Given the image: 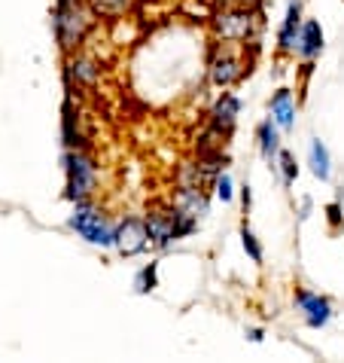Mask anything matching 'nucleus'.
Returning a JSON list of instances; mask_svg holds the SVG:
<instances>
[{
	"mask_svg": "<svg viewBox=\"0 0 344 363\" xmlns=\"http://www.w3.org/2000/svg\"><path fill=\"white\" fill-rule=\"evenodd\" d=\"M98 13L88 0H67V4H55L52 9V31L58 40V49L64 55L76 52L88 40V34L98 28Z\"/></svg>",
	"mask_w": 344,
	"mask_h": 363,
	"instance_id": "1",
	"label": "nucleus"
},
{
	"mask_svg": "<svg viewBox=\"0 0 344 363\" xmlns=\"http://www.w3.org/2000/svg\"><path fill=\"white\" fill-rule=\"evenodd\" d=\"M210 31L219 43L256 46L262 34V6H222L210 16Z\"/></svg>",
	"mask_w": 344,
	"mask_h": 363,
	"instance_id": "2",
	"label": "nucleus"
},
{
	"mask_svg": "<svg viewBox=\"0 0 344 363\" xmlns=\"http://www.w3.org/2000/svg\"><path fill=\"white\" fill-rule=\"evenodd\" d=\"M62 165H64V199L67 201L92 199L101 177V165L95 162V156L86 147H76V150H67Z\"/></svg>",
	"mask_w": 344,
	"mask_h": 363,
	"instance_id": "3",
	"label": "nucleus"
},
{
	"mask_svg": "<svg viewBox=\"0 0 344 363\" xmlns=\"http://www.w3.org/2000/svg\"><path fill=\"white\" fill-rule=\"evenodd\" d=\"M198 226V220L186 214V211H180L177 205L174 208H153L147 214V235H149V247L156 250H165L168 245H174V241L192 235Z\"/></svg>",
	"mask_w": 344,
	"mask_h": 363,
	"instance_id": "4",
	"label": "nucleus"
},
{
	"mask_svg": "<svg viewBox=\"0 0 344 363\" xmlns=\"http://www.w3.org/2000/svg\"><path fill=\"white\" fill-rule=\"evenodd\" d=\"M67 226L95 247H116V223H110L104 211L92 205V199L74 201V214H70Z\"/></svg>",
	"mask_w": 344,
	"mask_h": 363,
	"instance_id": "5",
	"label": "nucleus"
},
{
	"mask_svg": "<svg viewBox=\"0 0 344 363\" xmlns=\"http://www.w3.org/2000/svg\"><path fill=\"white\" fill-rule=\"evenodd\" d=\"M244 43H219L207 62V79L214 89H231L250 74V58H244Z\"/></svg>",
	"mask_w": 344,
	"mask_h": 363,
	"instance_id": "6",
	"label": "nucleus"
},
{
	"mask_svg": "<svg viewBox=\"0 0 344 363\" xmlns=\"http://www.w3.org/2000/svg\"><path fill=\"white\" fill-rule=\"evenodd\" d=\"M101 83V65L86 52H70L64 58V86L74 95V89H95Z\"/></svg>",
	"mask_w": 344,
	"mask_h": 363,
	"instance_id": "7",
	"label": "nucleus"
},
{
	"mask_svg": "<svg viewBox=\"0 0 344 363\" xmlns=\"http://www.w3.org/2000/svg\"><path fill=\"white\" fill-rule=\"evenodd\" d=\"M149 247L147 217H125L116 223V250L122 257H137Z\"/></svg>",
	"mask_w": 344,
	"mask_h": 363,
	"instance_id": "8",
	"label": "nucleus"
},
{
	"mask_svg": "<svg viewBox=\"0 0 344 363\" xmlns=\"http://www.w3.org/2000/svg\"><path fill=\"white\" fill-rule=\"evenodd\" d=\"M296 311L311 330H323L332 320V302L305 287H296Z\"/></svg>",
	"mask_w": 344,
	"mask_h": 363,
	"instance_id": "9",
	"label": "nucleus"
},
{
	"mask_svg": "<svg viewBox=\"0 0 344 363\" xmlns=\"http://www.w3.org/2000/svg\"><path fill=\"white\" fill-rule=\"evenodd\" d=\"M207 116H210V128H214L217 138H231V132L238 125V116H241V98L235 92H222Z\"/></svg>",
	"mask_w": 344,
	"mask_h": 363,
	"instance_id": "10",
	"label": "nucleus"
},
{
	"mask_svg": "<svg viewBox=\"0 0 344 363\" xmlns=\"http://www.w3.org/2000/svg\"><path fill=\"white\" fill-rule=\"evenodd\" d=\"M299 31H302V0H289V4H287V16H283L280 31H277V55L296 52Z\"/></svg>",
	"mask_w": 344,
	"mask_h": 363,
	"instance_id": "11",
	"label": "nucleus"
},
{
	"mask_svg": "<svg viewBox=\"0 0 344 363\" xmlns=\"http://www.w3.org/2000/svg\"><path fill=\"white\" fill-rule=\"evenodd\" d=\"M296 110H299V104L289 89H277L268 101V113L280 125V132H292V128H296Z\"/></svg>",
	"mask_w": 344,
	"mask_h": 363,
	"instance_id": "12",
	"label": "nucleus"
},
{
	"mask_svg": "<svg viewBox=\"0 0 344 363\" xmlns=\"http://www.w3.org/2000/svg\"><path fill=\"white\" fill-rule=\"evenodd\" d=\"M296 52H299V58L305 65H311L314 58H320V52H323V28H320L317 18H305V22H302Z\"/></svg>",
	"mask_w": 344,
	"mask_h": 363,
	"instance_id": "13",
	"label": "nucleus"
},
{
	"mask_svg": "<svg viewBox=\"0 0 344 363\" xmlns=\"http://www.w3.org/2000/svg\"><path fill=\"white\" fill-rule=\"evenodd\" d=\"M62 140H64L67 150L86 147V132L79 128V113L74 107V95H70V92H67L64 107H62Z\"/></svg>",
	"mask_w": 344,
	"mask_h": 363,
	"instance_id": "14",
	"label": "nucleus"
},
{
	"mask_svg": "<svg viewBox=\"0 0 344 363\" xmlns=\"http://www.w3.org/2000/svg\"><path fill=\"white\" fill-rule=\"evenodd\" d=\"M256 140H259V156L268 165H275V159L280 153V125L275 119H262L256 125Z\"/></svg>",
	"mask_w": 344,
	"mask_h": 363,
	"instance_id": "15",
	"label": "nucleus"
},
{
	"mask_svg": "<svg viewBox=\"0 0 344 363\" xmlns=\"http://www.w3.org/2000/svg\"><path fill=\"white\" fill-rule=\"evenodd\" d=\"M174 205L180 211H186V214H192L195 220H201L210 211V199H207V193L201 186H180Z\"/></svg>",
	"mask_w": 344,
	"mask_h": 363,
	"instance_id": "16",
	"label": "nucleus"
},
{
	"mask_svg": "<svg viewBox=\"0 0 344 363\" xmlns=\"http://www.w3.org/2000/svg\"><path fill=\"white\" fill-rule=\"evenodd\" d=\"M308 165H311V171H314V177L317 180H329L332 177V159H329V150H326V144H323L320 138H314L311 147H308Z\"/></svg>",
	"mask_w": 344,
	"mask_h": 363,
	"instance_id": "17",
	"label": "nucleus"
},
{
	"mask_svg": "<svg viewBox=\"0 0 344 363\" xmlns=\"http://www.w3.org/2000/svg\"><path fill=\"white\" fill-rule=\"evenodd\" d=\"M271 171H277V177H280L283 186H292V184H296V177H299L296 156H292L289 150L280 147V153H277V159H275V165H271Z\"/></svg>",
	"mask_w": 344,
	"mask_h": 363,
	"instance_id": "18",
	"label": "nucleus"
},
{
	"mask_svg": "<svg viewBox=\"0 0 344 363\" xmlns=\"http://www.w3.org/2000/svg\"><path fill=\"white\" fill-rule=\"evenodd\" d=\"M98 16L104 18H125L134 9V0H88Z\"/></svg>",
	"mask_w": 344,
	"mask_h": 363,
	"instance_id": "19",
	"label": "nucleus"
},
{
	"mask_svg": "<svg viewBox=\"0 0 344 363\" xmlns=\"http://www.w3.org/2000/svg\"><path fill=\"white\" fill-rule=\"evenodd\" d=\"M241 247H244V254L253 259V263H262V259H265V250H262L259 238H256V232L250 229L247 220L241 223Z\"/></svg>",
	"mask_w": 344,
	"mask_h": 363,
	"instance_id": "20",
	"label": "nucleus"
},
{
	"mask_svg": "<svg viewBox=\"0 0 344 363\" xmlns=\"http://www.w3.org/2000/svg\"><path fill=\"white\" fill-rule=\"evenodd\" d=\"M156 287H159V263H149L134 275V294H153Z\"/></svg>",
	"mask_w": 344,
	"mask_h": 363,
	"instance_id": "21",
	"label": "nucleus"
},
{
	"mask_svg": "<svg viewBox=\"0 0 344 363\" xmlns=\"http://www.w3.org/2000/svg\"><path fill=\"white\" fill-rule=\"evenodd\" d=\"M210 186H214V196L222 201V205H229V201L235 199V184H231V177L226 174V171H219Z\"/></svg>",
	"mask_w": 344,
	"mask_h": 363,
	"instance_id": "22",
	"label": "nucleus"
},
{
	"mask_svg": "<svg viewBox=\"0 0 344 363\" xmlns=\"http://www.w3.org/2000/svg\"><path fill=\"white\" fill-rule=\"evenodd\" d=\"M326 220H329V229H332V232H338V229H341L344 217H341V205H338V201L326 205Z\"/></svg>",
	"mask_w": 344,
	"mask_h": 363,
	"instance_id": "23",
	"label": "nucleus"
},
{
	"mask_svg": "<svg viewBox=\"0 0 344 363\" xmlns=\"http://www.w3.org/2000/svg\"><path fill=\"white\" fill-rule=\"evenodd\" d=\"M265 0H214V6L222 9V6H262Z\"/></svg>",
	"mask_w": 344,
	"mask_h": 363,
	"instance_id": "24",
	"label": "nucleus"
},
{
	"mask_svg": "<svg viewBox=\"0 0 344 363\" xmlns=\"http://www.w3.org/2000/svg\"><path fill=\"white\" fill-rule=\"evenodd\" d=\"M241 201H244V214H247V211H250V201H253L250 186H244V189H241Z\"/></svg>",
	"mask_w": 344,
	"mask_h": 363,
	"instance_id": "25",
	"label": "nucleus"
},
{
	"mask_svg": "<svg viewBox=\"0 0 344 363\" xmlns=\"http://www.w3.org/2000/svg\"><path fill=\"white\" fill-rule=\"evenodd\" d=\"M247 336H250V342H262L265 333H262V330H247Z\"/></svg>",
	"mask_w": 344,
	"mask_h": 363,
	"instance_id": "26",
	"label": "nucleus"
},
{
	"mask_svg": "<svg viewBox=\"0 0 344 363\" xmlns=\"http://www.w3.org/2000/svg\"><path fill=\"white\" fill-rule=\"evenodd\" d=\"M55 4H67V0H55Z\"/></svg>",
	"mask_w": 344,
	"mask_h": 363,
	"instance_id": "27",
	"label": "nucleus"
}]
</instances>
